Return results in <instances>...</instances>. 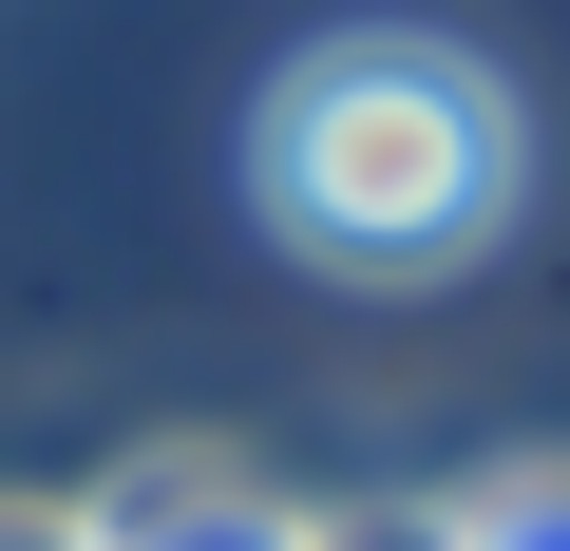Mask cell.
<instances>
[{
	"label": "cell",
	"mask_w": 570,
	"mask_h": 551,
	"mask_svg": "<svg viewBox=\"0 0 570 551\" xmlns=\"http://www.w3.org/2000/svg\"><path fill=\"white\" fill-rule=\"evenodd\" d=\"M0 551H96V513L77 494H0Z\"/></svg>",
	"instance_id": "cell-5"
},
{
	"label": "cell",
	"mask_w": 570,
	"mask_h": 551,
	"mask_svg": "<svg viewBox=\"0 0 570 551\" xmlns=\"http://www.w3.org/2000/svg\"><path fill=\"white\" fill-rule=\"evenodd\" d=\"M513 77L456 58V39H324V58H285L266 115H247V209L285 266H324V286H438V266H475L513 228Z\"/></svg>",
	"instance_id": "cell-1"
},
{
	"label": "cell",
	"mask_w": 570,
	"mask_h": 551,
	"mask_svg": "<svg viewBox=\"0 0 570 551\" xmlns=\"http://www.w3.org/2000/svg\"><path fill=\"white\" fill-rule=\"evenodd\" d=\"M305 551H456V494H362V513H305Z\"/></svg>",
	"instance_id": "cell-4"
},
{
	"label": "cell",
	"mask_w": 570,
	"mask_h": 551,
	"mask_svg": "<svg viewBox=\"0 0 570 551\" xmlns=\"http://www.w3.org/2000/svg\"><path fill=\"white\" fill-rule=\"evenodd\" d=\"M96 551H305V513H285L247 456H134L96 494Z\"/></svg>",
	"instance_id": "cell-2"
},
{
	"label": "cell",
	"mask_w": 570,
	"mask_h": 551,
	"mask_svg": "<svg viewBox=\"0 0 570 551\" xmlns=\"http://www.w3.org/2000/svg\"><path fill=\"white\" fill-rule=\"evenodd\" d=\"M456 551H570V456H513L456 494Z\"/></svg>",
	"instance_id": "cell-3"
}]
</instances>
